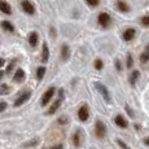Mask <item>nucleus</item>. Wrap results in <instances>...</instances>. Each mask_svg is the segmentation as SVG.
<instances>
[{"mask_svg":"<svg viewBox=\"0 0 149 149\" xmlns=\"http://www.w3.org/2000/svg\"><path fill=\"white\" fill-rule=\"evenodd\" d=\"M95 132H96V136L99 139H102L105 135H107V127H105L104 122L102 121H96V125H95Z\"/></svg>","mask_w":149,"mask_h":149,"instance_id":"1","label":"nucleus"},{"mask_svg":"<svg viewBox=\"0 0 149 149\" xmlns=\"http://www.w3.org/2000/svg\"><path fill=\"white\" fill-rule=\"evenodd\" d=\"M54 88L53 87H51V88H48L47 91H45L44 92V95H43V97H42V107H47L48 105V102L51 101V99H52L53 97V95H54Z\"/></svg>","mask_w":149,"mask_h":149,"instance_id":"2","label":"nucleus"},{"mask_svg":"<svg viewBox=\"0 0 149 149\" xmlns=\"http://www.w3.org/2000/svg\"><path fill=\"white\" fill-rule=\"evenodd\" d=\"M95 86H96V88L99 90V92L102 95V97H104V100L105 101H110V93H109V91H108V88L105 87L104 84H101V83H95Z\"/></svg>","mask_w":149,"mask_h":149,"instance_id":"3","label":"nucleus"},{"mask_svg":"<svg viewBox=\"0 0 149 149\" xmlns=\"http://www.w3.org/2000/svg\"><path fill=\"white\" fill-rule=\"evenodd\" d=\"M88 117H90V110H88L87 105H83L78 110V118L81 119L82 122H86L88 119Z\"/></svg>","mask_w":149,"mask_h":149,"instance_id":"4","label":"nucleus"},{"mask_svg":"<svg viewBox=\"0 0 149 149\" xmlns=\"http://www.w3.org/2000/svg\"><path fill=\"white\" fill-rule=\"evenodd\" d=\"M111 22V18L108 13H100L99 14V24L101 25L102 27H108Z\"/></svg>","mask_w":149,"mask_h":149,"instance_id":"5","label":"nucleus"},{"mask_svg":"<svg viewBox=\"0 0 149 149\" xmlns=\"http://www.w3.org/2000/svg\"><path fill=\"white\" fill-rule=\"evenodd\" d=\"M30 96H31V92L30 91H26V92H24L21 96L18 97V99L14 101V107H21L22 104H25V102L27 101L29 99H30Z\"/></svg>","mask_w":149,"mask_h":149,"instance_id":"6","label":"nucleus"},{"mask_svg":"<svg viewBox=\"0 0 149 149\" xmlns=\"http://www.w3.org/2000/svg\"><path fill=\"white\" fill-rule=\"evenodd\" d=\"M21 7H22V9H24L25 13H27V14H34L35 13V8H34V5L31 4L29 0H24V1L21 3Z\"/></svg>","mask_w":149,"mask_h":149,"instance_id":"7","label":"nucleus"},{"mask_svg":"<svg viewBox=\"0 0 149 149\" xmlns=\"http://www.w3.org/2000/svg\"><path fill=\"white\" fill-rule=\"evenodd\" d=\"M135 35H136V30L135 29H132V27H130V29H127V30L123 33V39H125L126 42H130V40H132V39L135 38Z\"/></svg>","mask_w":149,"mask_h":149,"instance_id":"8","label":"nucleus"},{"mask_svg":"<svg viewBox=\"0 0 149 149\" xmlns=\"http://www.w3.org/2000/svg\"><path fill=\"white\" fill-rule=\"evenodd\" d=\"M114 122H116V125L121 128H126L128 126V122L126 121V118L123 116H121V114H118V116L114 118Z\"/></svg>","mask_w":149,"mask_h":149,"instance_id":"9","label":"nucleus"},{"mask_svg":"<svg viewBox=\"0 0 149 149\" xmlns=\"http://www.w3.org/2000/svg\"><path fill=\"white\" fill-rule=\"evenodd\" d=\"M116 7L118 10H121V12H128L130 10V7H128V4L126 1H123V0H117L116 3Z\"/></svg>","mask_w":149,"mask_h":149,"instance_id":"10","label":"nucleus"},{"mask_svg":"<svg viewBox=\"0 0 149 149\" xmlns=\"http://www.w3.org/2000/svg\"><path fill=\"white\" fill-rule=\"evenodd\" d=\"M0 10H1L3 13H5V14L12 13V8H10V5L8 4L5 0H0Z\"/></svg>","mask_w":149,"mask_h":149,"instance_id":"11","label":"nucleus"},{"mask_svg":"<svg viewBox=\"0 0 149 149\" xmlns=\"http://www.w3.org/2000/svg\"><path fill=\"white\" fill-rule=\"evenodd\" d=\"M82 140H83L82 131H81V130H77V131H75V134H74V137H73L74 145H75V147H81V144H82Z\"/></svg>","mask_w":149,"mask_h":149,"instance_id":"12","label":"nucleus"},{"mask_svg":"<svg viewBox=\"0 0 149 149\" xmlns=\"http://www.w3.org/2000/svg\"><path fill=\"white\" fill-rule=\"evenodd\" d=\"M61 101H62V100H61V99H57V100H56V101H54V102H53V104H52V105H51V108H49V109H48L47 114H54V113H56V111H57V110H58V108H60V107H61Z\"/></svg>","mask_w":149,"mask_h":149,"instance_id":"13","label":"nucleus"},{"mask_svg":"<svg viewBox=\"0 0 149 149\" xmlns=\"http://www.w3.org/2000/svg\"><path fill=\"white\" fill-rule=\"evenodd\" d=\"M13 79H14L16 82H18V83L24 82V81H25V71L22 70V69H17L16 73H14Z\"/></svg>","mask_w":149,"mask_h":149,"instance_id":"14","label":"nucleus"},{"mask_svg":"<svg viewBox=\"0 0 149 149\" xmlns=\"http://www.w3.org/2000/svg\"><path fill=\"white\" fill-rule=\"evenodd\" d=\"M38 39H39V36L35 31L30 33V35H29V44H30L31 47H35V45L38 44Z\"/></svg>","mask_w":149,"mask_h":149,"instance_id":"15","label":"nucleus"},{"mask_svg":"<svg viewBox=\"0 0 149 149\" xmlns=\"http://www.w3.org/2000/svg\"><path fill=\"white\" fill-rule=\"evenodd\" d=\"M48 58H49V49H48L47 43H44V44H43V52H42V61L47 62Z\"/></svg>","mask_w":149,"mask_h":149,"instance_id":"16","label":"nucleus"},{"mask_svg":"<svg viewBox=\"0 0 149 149\" xmlns=\"http://www.w3.org/2000/svg\"><path fill=\"white\" fill-rule=\"evenodd\" d=\"M148 60H149V44L145 47L144 52L140 54V62H141V64H145V62H148Z\"/></svg>","mask_w":149,"mask_h":149,"instance_id":"17","label":"nucleus"},{"mask_svg":"<svg viewBox=\"0 0 149 149\" xmlns=\"http://www.w3.org/2000/svg\"><path fill=\"white\" fill-rule=\"evenodd\" d=\"M69 56H70V51H69V47L66 44H64L61 47V57H62V60H65V61H66V60L69 58Z\"/></svg>","mask_w":149,"mask_h":149,"instance_id":"18","label":"nucleus"},{"mask_svg":"<svg viewBox=\"0 0 149 149\" xmlns=\"http://www.w3.org/2000/svg\"><path fill=\"white\" fill-rule=\"evenodd\" d=\"M1 27L4 29V30L9 31V33H13V31H14V26L10 24L9 21H3L1 22Z\"/></svg>","mask_w":149,"mask_h":149,"instance_id":"19","label":"nucleus"},{"mask_svg":"<svg viewBox=\"0 0 149 149\" xmlns=\"http://www.w3.org/2000/svg\"><path fill=\"white\" fill-rule=\"evenodd\" d=\"M44 74H45V68L44 66L38 68V70H36V78H38V81H42Z\"/></svg>","mask_w":149,"mask_h":149,"instance_id":"20","label":"nucleus"},{"mask_svg":"<svg viewBox=\"0 0 149 149\" xmlns=\"http://www.w3.org/2000/svg\"><path fill=\"white\" fill-rule=\"evenodd\" d=\"M139 75H140V73L137 70L132 71V74H131V77H130V83L131 84H135V82H136V79L139 78Z\"/></svg>","mask_w":149,"mask_h":149,"instance_id":"21","label":"nucleus"},{"mask_svg":"<svg viewBox=\"0 0 149 149\" xmlns=\"http://www.w3.org/2000/svg\"><path fill=\"white\" fill-rule=\"evenodd\" d=\"M102 66H104V64H102V61L100 58H96L95 60V69L96 70H101Z\"/></svg>","mask_w":149,"mask_h":149,"instance_id":"22","label":"nucleus"},{"mask_svg":"<svg viewBox=\"0 0 149 149\" xmlns=\"http://www.w3.org/2000/svg\"><path fill=\"white\" fill-rule=\"evenodd\" d=\"M134 65V58H132V56L131 54H127V68L128 69H131V66Z\"/></svg>","mask_w":149,"mask_h":149,"instance_id":"23","label":"nucleus"},{"mask_svg":"<svg viewBox=\"0 0 149 149\" xmlns=\"http://www.w3.org/2000/svg\"><path fill=\"white\" fill-rule=\"evenodd\" d=\"M86 1H87V4L91 5V7H97L99 3H100V0H86Z\"/></svg>","mask_w":149,"mask_h":149,"instance_id":"24","label":"nucleus"},{"mask_svg":"<svg viewBox=\"0 0 149 149\" xmlns=\"http://www.w3.org/2000/svg\"><path fill=\"white\" fill-rule=\"evenodd\" d=\"M141 24L144 25V26H149V14L148 16H144L141 18Z\"/></svg>","mask_w":149,"mask_h":149,"instance_id":"25","label":"nucleus"},{"mask_svg":"<svg viewBox=\"0 0 149 149\" xmlns=\"http://www.w3.org/2000/svg\"><path fill=\"white\" fill-rule=\"evenodd\" d=\"M5 109H7V102L1 101V102H0V113H1V111H4Z\"/></svg>","mask_w":149,"mask_h":149,"instance_id":"26","label":"nucleus"},{"mask_svg":"<svg viewBox=\"0 0 149 149\" xmlns=\"http://www.w3.org/2000/svg\"><path fill=\"white\" fill-rule=\"evenodd\" d=\"M13 66H14V61H12L9 65H8V68H7V73H10V71H12V69H13Z\"/></svg>","mask_w":149,"mask_h":149,"instance_id":"27","label":"nucleus"},{"mask_svg":"<svg viewBox=\"0 0 149 149\" xmlns=\"http://www.w3.org/2000/svg\"><path fill=\"white\" fill-rule=\"evenodd\" d=\"M8 90H9V88H8V86H3L1 90H0V93H7Z\"/></svg>","mask_w":149,"mask_h":149,"instance_id":"28","label":"nucleus"},{"mask_svg":"<svg viewBox=\"0 0 149 149\" xmlns=\"http://www.w3.org/2000/svg\"><path fill=\"white\" fill-rule=\"evenodd\" d=\"M118 144L121 145V147H122L123 149H128V147H127V145H126V144H125V143H123V141H121V140H118Z\"/></svg>","mask_w":149,"mask_h":149,"instance_id":"29","label":"nucleus"},{"mask_svg":"<svg viewBox=\"0 0 149 149\" xmlns=\"http://www.w3.org/2000/svg\"><path fill=\"white\" fill-rule=\"evenodd\" d=\"M116 66L119 71H121V62H119V60H116Z\"/></svg>","mask_w":149,"mask_h":149,"instance_id":"30","label":"nucleus"},{"mask_svg":"<svg viewBox=\"0 0 149 149\" xmlns=\"http://www.w3.org/2000/svg\"><path fill=\"white\" fill-rule=\"evenodd\" d=\"M51 149H62V144H57V145H53Z\"/></svg>","mask_w":149,"mask_h":149,"instance_id":"31","label":"nucleus"},{"mask_svg":"<svg viewBox=\"0 0 149 149\" xmlns=\"http://www.w3.org/2000/svg\"><path fill=\"white\" fill-rule=\"evenodd\" d=\"M4 64H5V60L0 57V68H1V66H3V65H4Z\"/></svg>","mask_w":149,"mask_h":149,"instance_id":"32","label":"nucleus"},{"mask_svg":"<svg viewBox=\"0 0 149 149\" xmlns=\"http://www.w3.org/2000/svg\"><path fill=\"white\" fill-rule=\"evenodd\" d=\"M144 143H145V145H148V147H149V137H145V139H144Z\"/></svg>","mask_w":149,"mask_h":149,"instance_id":"33","label":"nucleus"},{"mask_svg":"<svg viewBox=\"0 0 149 149\" xmlns=\"http://www.w3.org/2000/svg\"><path fill=\"white\" fill-rule=\"evenodd\" d=\"M3 75H4V71H3V70H0V79L3 78Z\"/></svg>","mask_w":149,"mask_h":149,"instance_id":"34","label":"nucleus"}]
</instances>
